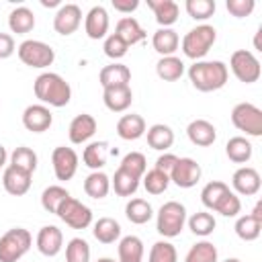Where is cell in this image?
I'll use <instances>...</instances> for the list:
<instances>
[{"mask_svg": "<svg viewBox=\"0 0 262 262\" xmlns=\"http://www.w3.org/2000/svg\"><path fill=\"white\" fill-rule=\"evenodd\" d=\"M227 78H229V68L219 59L213 61L201 59L188 68V80L199 92H215L227 84Z\"/></svg>", "mask_w": 262, "mask_h": 262, "instance_id": "obj_1", "label": "cell"}, {"mask_svg": "<svg viewBox=\"0 0 262 262\" xmlns=\"http://www.w3.org/2000/svg\"><path fill=\"white\" fill-rule=\"evenodd\" d=\"M33 90H35V96L45 106L49 104V106L61 108V106H66L72 100V88H70V84L66 82L63 76H59L55 72H43V74H39L35 78V82H33Z\"/></svg>", "mask_w": 262, "mask_h": 262, "instance_id": "obj_2", "label": "cell"}, {"mask_svg": "<svg viewBox=\"0 0 262 262\" xmlns=\"http://www.w3.org/2000/svg\"><path fill=\"white\" fill-rule=\"evenodd\" d=\"M217 41V31L213 25H196L194 29H190L184 37H182V53L188 57V59H194V61H201L209 51L211 47L215 45Z\"/></svg>", "mask_w": 262, "mask_h": 262, "instance_id": "obj_3", "label": "cell"}, {"mask_svg": "<svg viewBox=\"0 0 262 262\" xmlns=\"http://www.w3.org/2000/svg\"><path fill=\"white\" fill-rule=\"evenodd\" d=\"M186 223V207L178 201H168L158 209L156 229L164 237H176L184 229Z\"/></svg>", "mask_w": 262, "mask_h": 262, "instance_id": "obj_4", "label": "cell"}, {"mask_svg": "<svg viewBox=\"0 0 262 262\" xmlns=\"http://www.w3.org/2000/svg\"><path fill=\"white\" fill-rule=\"evenodd\" d=\"M33 244V235L25 227H12L0 237V262H18Z\"/></svg>", "mask_w": 262, "mask_h": 262, "instance_id": "obj_5", "label": "cell"}, {"mask_svg": "<svg viewBox=\"0 0 262 262\" xmlns=\"http://www.w3.org/2000/svg\"><path fill=\"white\" fill-rule=\"evenodd\" d=\"M16 53H18V59L29 66V68H47L53 63L55 59V51L51 45L43 43V41H37V39H27L23 41L18 47H16Z\"/></svg>", "mask_w": 262, "mask_h": 262, "instance_id": "obj_6", "label": "cell"}, {"mask_svg": "<svg viewBox=\"0 0 262 262\" xmlns=\"http://www.w3.org/2000/svg\"><path fill=\"white\" fill-rule=\"evenodd\" d=\"M231 123L235 129L244 131L250 137L262 135V111L252 102H239L231 111Z\"/></svg>", "mask_w": 262, "mask_h": 262, "instance_id": "obj_7", "label": "cell"}, {"mask_svg": "<svg viewBox=\"0 0 262 262\" xmlns=\"http://www.w3.org/2000/svg\"><path fill=\"white\" fill-rule=\"evenodd\" d=\"M229 68L233 72V76L244 82V84H254L258 82L260 74H262V68H260V61L258 57L248 51V49H237L231 53L229 57Z\"/></svg>", "mask_w": 262, "mask_h": 262, "instance_id": "obj_8", "label": "cell"}, {"mask_svg": "<svg viewBox=\"0 0 262 262\" xmlns=\"http://www.w3.org/2000/svg\"><path fill=\"white\" fill-rule=\"evenodd\" d=\"M57 217L72 229H86L92 223V211L90 207H86L82 201L68 196L59 209H57Z\"/></svg>", "mask_w": 262, "mask_h": 262, "instance_id": "obj_9", "label": "cell"}, {"mask_svg": "<svg viewBox=\"0 0 262 262\" xmlns=\"http://www.w3.org/2000/svg\"><path fill=\"white\" fill-rule=\"evenodd\" d=\"M51 164H53V174L57 180H61V182L72 180L78 170V154L72 147L59 145L51 154Z\"/></svg>", "mask_w": 262, "mask_h": 262, "instance_id": "obj_10", "label": "cell"}, {"mask_svg": "<svg viewBox=\"0 0 262 262\" xmlns=\"http://www.w3.org/2000/svg\"><path fill=\"white\" fill-rule=\"evenodd\" d=\"M201 164L192 158H178L174 170L170 172V182H174L178 188H192L201 180Z\"/></svg>", "mask_w": 262, "mask_h": 262, "instance_id": "obj_11", "label": "cell"}, {"mask_svg": "<svg viewBox=\"0 0 262 262\" xmlns=\"http://www.w3.org/2000/svg\"><path fill=\"white\" fill-rule=\"evenodd\" d=\"M80 23H82V10L78 4H61L53 16V29L63 37L76 33Z\"/></svg>", "mask_w": 262, "mask_h": 262, "instance_id": "obj_12", "label": "cell"}, {"mask_svg": "<svg viewBox=\"0 0 262 262\" xmlns=\"http://www.w3.org/2000/svg\"><path fill=\"white\" fill-rule=\"evenodd\" d=\"M231 186L237 194H244V196H254L258 194L260 186H262V180H260V174L256 168H250V166H242L233 172L231 176Z\"/></svg>", "mask_w": 262, "mask_h": 262, "instance_id": "obj_13", "label": "cell"}, {"mask_svg": "<svg viewBox=\"0 0 262 262\" xmlns=\"http://www.w3.org/2000/svg\"><path fill=\"white\" fill-rule=\"evenodd\" d=\"M51 123H53V115L45 104H29L23 111V125L27 131L43 133L51 127Z\"/></svg>", "mask_w": 262, "mask_h": 262, "instance_id": "obj_14", "label": "cell"}, {"mask_svg": "<svg viewBox=\"0 0 262 262\" xmlns=\"http://www.w3.org/2000/svg\"><path fill=\"white\" fill-rule=\"evenodd\" d=\"M63 248V233L57 225H43L37 233V250L47 256V258H53L61 252Z\"/></svg>", "mask_w": 262, "mask_h": 262, "instance_id": "obj_15", "label": "cell"}, {"mask_svg": "<svg viewBox=\"0 0 262 262\" xmlns=\"http://www.w3.org/2000/svg\"><path fill=\"white\" fill-rule=\"evenodd\" d=\"M84 31L94 41L106 37V31H108V12H106L104 6L96 4V6H92L88 10V14L84 18Z\"/></svg>", "mask_w": 262, "mask_h": 262, "instance_id": "obj_16", "label": "cell"}, {"mask_svg": "<svg viewBox=\"0 0 262 262\" xmlns=\"http://www.w3.org/2000/svg\"><path fill=\"white\" fill-rule=\"evenodd\" d=\"M186 135L190 139L192 145H199V147H209L215 143L217 139V129L213 123H209L207 119H194L188 123L186 127Z\"/></svg>", "mask_w": 262, "mask_h": 262, "instance_id": "obj_17", "label": "cell"}, {"mask_svg": "<svg viewBox=\"0 0 262 262\" xmlns=\"http://www.w3.org/2000/svg\"><path fill=\"white\" fill-rule=\"evenodd\" d=\"M96 133V119L88 113H82V115H76L70 123V129H68V135H70V141L80 145V143H86L92 135Z\"/></svg>", "mask_w": 262, "mask_h": 262, "instance_id": "obj_18", "label": "cell"}, {"mask_svg": "<svg viewBox=\"0 0 262 262\" xmlns=\"http://www.w3.org/2000/svg\"><path fill=\"white\" fill-rule=\"evenodd\" d=\"M98 82L102 88H117V86H129L131 82V70L125 63H108L100 70Z\"/></svg>", "mask_w": 262, "mask_h": 262, "instance_id": "obj_19", "label": "cell"}, {"mask_svg": "<svg viewBox=\"0 0 262 262\" xmlns=\"http://www.w3.org/2000/svg\"><path fill=\"white\" fill-rule=\"evenodd\" d=\"M31 176L33 174H27L23 170H16V168L8 166V168H4V174H2V186L8 194L23 196L31 188Z\"/></svg>", "mask_w": 262, "mask_h": 262, "instance_id": "obj_20", "label": "cell"}, {"mask_svg": "<svg viewBox=\"0 0 262 262\" xmlns=\"http://www.w3.org/2000/svg\"><path fill=\"white\" fill-rule=\"evenodd\" d=\"M147 6L154 10V16L160 29H170L178 20L180 8L174 0H147Z\"/></svg>", "mask_w": 262, "mask_h": 262, "instance_id": "obj_21", "label": "cell"}, {"mask_svg": "<svg viewBox=\"0 0 262 262\" xmlns=\"http://www.w3.org/2000/svg\"><path fill=\"white\" fill-rule=\"evenodd\" d=\"M104 106L113 113H123L131 106L133 102V92L131 86H117V88H104L102 92Z\"/></svg>", "mask_w": 262, "mask_h": 262, "instance_id": "obj_22", "label": "cell"}, {"mask_svg": "<svg viewBox=\"0 0 262 262\" xmlns=\"http://www.w3.org/2000/svg\"><path fill=\"white\" fill-rule=\"evenodd\" d=\"M117 135L125 141H135L139 137L145 135V121L141 115H123L119 121H117Z\"/></svg>", "mask_w": 262, "mask_h": 262, "instance_id": "obj_23", "label": "cell"}, {"mask_svg": "<svg viewBox=\"0 0 262 262\" xmlns=\"http://www.w3.org/2000/svg\"><path fill=\"white\" fill-rule=\"evenodd\" d=\"M108 154H111V147L106 141H90L84 147L82 162H84V166H88L94 172V170H100L102 166H106Z\"/></svg>", "mask_w": 262, "mask_h": 262, "instance_id": "obj_24", "label": "cell"}, {"mask_svg": "<svg viewBox=\"0 0 262 262\" xmlns=\"http://www.w3.org/2000/svg\"><path fill=\"white\" fill-rule=\"evenodd\" d=\"M115 35H119L129 47H131V45H137V43H141V41L145 39L143 27H141V25L137 23V18H133V16H123V18H119L117 29H115Z\"/></svg>", "mask_w": 262, "mask_h": 262, "instance_id": "obj_25", "label": "cell"}, {"mask_svg": "<svg viewBox=\"0 0 262 262\" xmlns=\"http://www.w3.org/2000/svg\"><path fill=\"white\" fill-rule=\"evenodd\" d=\"M8 27L16 35H27L35 29V14L27 6H16L8 14Z\"/></svg>", "mask_w": 262, "mask_h": 262, "instance_id": "obj_26", "label": "cell"}, {"mask_svg": "<svg viewBox=\"0 0 262 262\" xmlns=\"http://www.w3.org/2000/svg\"><path fill=\"white\" fill-rule=\"evenodd\" d=\"M151 45L162 57H168V55H174V51L178 49L180 37L174 29H158L151 37Z\"/></svg>", "mask_w": 262, "mask_h": 262, "instance_id": "obj_27", "label": "cell"}, {"mask_svg": "<svg viewBox=\"0 0 262 262\" xmlns=\"http://www.w3.org/2000/svg\"><path fill=\"white\" fill-rule=\"evenodd\" d=\"M145 133H147V145H149L151 149L166 151V149H170L172 143H174V131H172L168 125H164V123L151 125L149 129H145Z\"/></svg>", "mask_w": 262, "mask_h": 262, "instance_id": "obj_28", "label": "cell"}, {"mask_svg": "<svg viewBox=\"0 0 262 262\" xmlns=\"http://www.w3.org/2000/svg\"><path fill=\"white\" fill-rule=\"evenodd\" d=\"M156 74L164 82H176L184 74V61L180 57H176V55L160 57V61L156 63Z\"/></svg>", "mask_w": 262, "mask_h": 262, "instance_id": "obj_29", "label": "cell"}, {"mask_svg": "<svg viewBox=\"0 0 262 262\" xmlns=\"http://www.w3.org/2000/svg\"><path fill=\"white\" fill-rule=\"evenodd\" d=\"M225 154L233 164H246V162H250V158L254 154V145L246 137L235 135L225 143Z\"/></svg>", "mask_w": 262, "mask_h": 262, "instance_id": "obj_30", "label": "cell"}, {"mask_svg": "<svg viewBox=\"0 0 262 262\" xmlns=\"http://www.w3.org/2000/svg\"><path fill=\"white\" fill-rule=\"evenodd\" d=\"M108 190H111V178L104 172L94 170V172H90L86 176V180H84V192L90 199H96V201L98 199H104L108 194Z\"/></svg>", "mask_w": 262, "mask_h": 262, "instance_id": "obj_31", "label": "cell"}, {"mask_svg": "<svg viewBox=\"0 0 262 262\" xmlns=\"http://www.w3.org/2000/svg\"><path fill=\"white\" fill-rule=\"evenodd\" d=\"M92 235L100 244H115L121 237V225L113 217H100L92 227Z\"/></svg>", "mask_w": 262, "mask_h": 262, "instance_id": "obj_32", "label": "cell"}, {"mask_svg": "<svg viewBox=\"0 0 262 262\" xmlns=\"http://www.w3.org/2000/svg\"><path fill=\"white\" fill-rule=\"evenodd\" d=\"M125 217L135 225H143L154 217V209L145 199H131L125 205Z\"/></svg>", "mask_w": 262, "mask_h": 262, "instance_id": "obj_33", "label": "cell"}, {"mask_svg": "<svg viewBox=\"0 0 262 262\" xmlns=\"http://www.w3.org/2000/svg\"><path fill=\"white\" fill-rule=\"evenodd\" d=\"M233 229H235V233H237L239 239H244V242H254V239H258V235H260V231H262V219L254 217L252 213L242 215V217H237Z\"/></svg>", "mask_w": 262, "mask_h": 262, "instance_id": "obj_34", "label": "cell"}, {"mask_svg": "<svg viewBox=\"0 0 262 262\" xmlns=\"http://www.w3.org/2000/svg\"><path fill=\"white\" fill-rule=\"evenodd\" d=\"M143 242L137 235H125L119 242V262H141Z\"/></svg>", "mask_w": 262, "mask_h": 262, "instance_id": "obj_35", "label": "cell"}, {"mask_svg": "<svg viewBox=\"0 0 262 262\" xmlns=\"http://www.w3.org/2000/svg\"><path fill=\"white\" fill-rule=\"evenodd\" d=\"M37 154L31 149V147H27V145H18L12 154H10V164L8 166H12V168H16V170H23V172H27V174H33L35 170H37Z\"/></svg>", "mask_w": 262, "mask_h": 262, "instance_id": "obj_36", "label": "cell"}, {"mask_svg": "<svg viewBox=\"0 0 262 262\" xmlns=\"http://www.w3.org/2000/svg\"><path fill=\"white\" fill-rule=\"evenodd\" d=\"M184 262H219V252H217L215 244L203 239V242H196L188 250Z\"/></svg>", "mask_w": 262, "mask_h": 262, "instance_id": "obj_37", "label": "cell"}, {"mask_svg": "<svg viewBox=\"0 0 262 262\" xmlns=\"http://www.w3.org/2000/svg\"><path fill=\"white\" fill-rule=\"evenodd\" d=\"M111 186H113V190H115L119 196H131V194H135L137 188H139V178H135V176H131L129 172H125V170L119 168V170L115 172L113 180H111Z\"/></svg>", "mask_w": 262, "mask_h": 262, "instance_id": "obj_38", "label": "cell"}, {"mask_svg": "<svg viewBox=\"0 0 262 262\" xmlns=\"http://www.w3.org/2000/svg\"><path fill=\"white\" fill-rule=\"evenodd\" d=\"M229 192V186L225 184V182H221V180H211V182H207L205 186H203V190H201V203L207 207V209H215V205L225 196Z\"/></svg>", "mask_w": 262, "mask_h": 262, "instance_id": "obj_39", "label": "cell"}, {"mask_svg": "<svg viewBox=\"0 0 262 262\" xmlns=\"http://www.w3.org/2000/svg\"><path fill=\"white\" fill-rule=\"evenodd\" d=\"M68 196H70V192H68L63 186L51 184V186H47V188L41 192V207H43L47 213H55V215H57L59 205H61Z\"/></svg>", "mask_w": 262, "mask_h": 262, "instance_id": "obj_40", "label": "cell"}, {"mask_svg": "<svg viewBox=\"0 0 262 262\" xmlns=\"http://www.w3.org/2000/svg\"><path fill=\"white\" fill-rule=\"evenodd\" d=\"M215 227H217V221H215V217H213L211 213H207V211H199V213H194V215L188 219V229H190L194 235H201V237L211 235V233L215 231Z\"/></svg>", "mask_w": 262, "mask_h": 262, "instance_id": "obj_41", "label": "cell"}, {"mask_svg": "<svg viewBox=\"0 0 262 262\" xmlns=\"http://www.w3.org/2000/svg\"><path fill=\"white\" fill-rule=\"evenodd\" d=\"M141 178H143V188L149 194H162L170 186V176L164 174V172H160V170H156V168L149 170V172H145Z\"/></svg>", "mask_w": 262, "mask_h": 262, "instance_id": "obj_42", "label": "cell"}, {"mask_svg": "<svg viewBox=\"0 0 262 262\" xmlns=\"http://www.w3.org/2000/svg\"><path fill=\"white\" fill-rule=\"evenodd\" d=\"M66 262H90V246L82 237H72L66 246Z\"/></svg>", "mask_w": 262, "mask_h": 262, "instance_id": "obj_43", "label": "cell"}, {"mask_svg": "<svg viewBox=\"0 0 262 262\" xmlns=\"http://www.w3.org/2000/svg\"><path fill=\"white\" fill-rule=\"evenodd\" d=\"M147 262H178V252H176L174 244H170L166 239H160L151 246Z\"/></svg>", "mask_w": 262, "mask_h": 262, "instance_id": "obj_44", "label": "cell"}, {"mask_svg": "<svg viewBox=\"0 0 262 262\" xmlns=\"http://www.w3.org/2000/svg\"><path fill=\"white\" fill-rule=\"evenodd\" d=\"M119 168L141 180V176H143L145 170H147V160H145V156L139 154V151H129V154L121 160V166H119Z\"/></svg>", "mask_w": 262, "mask_h": 262, "instance_id": "obj_45", "label": "cell"}, {"mask_svg": "<svg viewBox=\"0 0 262 262\" xmlns=\"http://www.w3.org/2000/svg\"><path fill=\"white\" fill-rule=\"evenodd\" d=\"M186 12L194 20H207L215 14V0H186Z\"/></svg>", "mask_w": 262, "mask_h": 262, "instance_id": "obj_46", "label": "cell"}, {"mask_svg": "<svg viewBox=\"0 0 262 262\" xmlns=\"http://www.w3.org/2000/svg\"><path fill=\"white\" fill-rule=\"evenodd\" d=\"M213 211L219 213V215H223V217H237V213L242 211V201H239V196H237L233 190H229V192L215 205Z\"/></svg>", "mask_w": 262, "mask_h": 262, "instance_id": "obj_47", "label": "cell"}, {"mask_svg": "<svg viewBox=\"0 0 262 262\" xmlns=\"http://www.w3.org/2000/svg\"><path fill=\"white\" fill-rule=\"evenodd\" d=\"M102 49H104V55H106V57H111V59H121V57H125L129 45H127L119 35L113 33V35H108V37L104 39Z\"/></svg>", "mask_w": 262, "mask_h": 262, "instance_id": "obj_48", "label": "cell"}, {"mask_svg": "<svg viewBox=\"0 0 262 262\" xmlns=\"http://www.w3.org/2000/svg\"><path fill=\"white\" fill-rule=\"evenodd\" d=\"M256 2L254 0H227L225 2V8L231 16L235 18H244V16H250L252 10H254Z\"/></svg>", "mask_w": 262, "mask_h": 262, "instance_id": "obj_49", "label": "cell"}, {"mask_svg": "<svg viewBox=\"0 0 262 262\" xmlns=\"http://www.w3.org/2000/svg\"><path fill=\"white\" fill-rule=\"evenodd\" d=\"M176 162H178V156H174V154H170V151H164V154L156 160V170H160V172H164V174L170 176V172L174 170Z\"/></svg>", "mask_w": 262, "mask_h": 262, "instance_id": "obj_50", "label": "cell"}, {"mask_svg": "<svg viewBox=\"0 0 262 262\" xmlns=\"http://www.w3.org/2000/svg\"><path fill=\"white\" fill-rule=\"evenodd\" d=\"M14 51H16V47H14V39H12V35H8V33H0V59H8Z\"/></svg>", "mask_w": 262, "mask_h": 262, "instance_id": "obj_51", "label": "cell"}, {"mask_svg": "<svg viewBox=\"0 0 262 262\" xmlns=\"http://www.w3.org/2000/svg\"><path fill=\"white\" fill-rule=\"evenodd\" d=\"M111 4H113L115 10L127 14V12H133V10L139 6V0H113Z\"/></svg>", "mask_w": 262, "mask_h": 262, "instance_id": "obj_52", "label": "cell"}, {"mask_svg": "<svg viewBox=\"0 0 262 262\" xmlns=\"http://www.w3.org/2000/svg\"><path fill=\"white\" fill-rule=\"evenodd\" d=\"M6 160H8V154H6V147L0 143V168L6 166Z\"/></svg>", "mask_w": 262, "mask_h": 262, "instance_id": "obj_53", "label": "cell"}, {"mask_svg": "<svg viewBox=\"0 0 262 262\" xmlns=\"http://www.w3.org/2000/svg\"><path fill=\"white\" fill-rule=\"evenodd\" d=\"M252 215H254V217H258V219H262V203H256V207H254Z\"/></svg>", "mask_w": 262, "mask_h": 262, "instance_id": "obj_54", "label": "cell"}, {"mask_svg": "<svg viewBox=\"0 0 262 262\" xmlns=\"http://www.w3.org/2000/svg\"><path fill=\"white\" fill-rule=\"evenodd\" d=\"M41 4H43V6H57L59 0H41Z\"/></svg>", "mask_w": 262, "mask_h": 262, "instance_id": "obj_55", "label": "cell"}, {"mask_svg": "<svg viewBox=\"0 0 262 262\" xmlns=\"http://www.w3.org/2000/svg\"><path fill=\"white\" fill-rule=\"evenodd\" d=\"M96 262H119V260H113V258H98Z\"/></svg>", "mask_w": 262, "mask_h": 262, "instance_id": "obj_56", "label": "cell"}, {"mask_svg": "<svg viewBox=\"0 0 262 262\" xmlns=\"http://www.w3.org/2000/svg\"><path fill=\"white\" fill-rule=\"evenodd\" d=\"M223 262H242V260H239V258H225Z\"/></svg>", "mask_w": 262, "mask_h": 262, "instance_id": "obj_57", "label": "cell"}]
</instances>
